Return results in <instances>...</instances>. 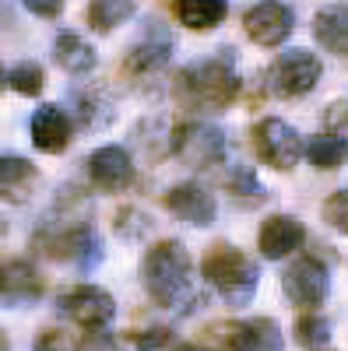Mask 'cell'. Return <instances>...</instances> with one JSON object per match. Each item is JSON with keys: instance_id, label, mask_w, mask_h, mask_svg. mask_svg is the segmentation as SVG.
I'll return each instance as SVG.
<instances>
[{"instance_id": "ba28073f", "label": "cell", "mask_w": 348, "mask_h": 351, "mask_svg": "<svg viewBox=\"0 0 348 351\" xmlns=\"http://www.w3.org/2000/svg\"><path fill=\"white\" fill-rule=\"evenodd\" d=\"M250 144H253L257 158L264 165H271V169H278V172L296 169V162L303 158V137H299V130L292 123L278 120V116H264L260 123H253Z\"/></svg>"}, {"instance_id": "9c48e42d", "label": "cell", "mask_w": 348, "mask_h": 351, "mask_svg": "<svg viewBox=\"0 0 348 351\" xmlns=\"http://www.w3.org/2000/svg\"><path fill=\"white\" fill-rule=\"evenodd\" d=\"M281 291L288 295V302L299 306V309H316L327 302V291H331V278L324 260L316 256H299L285 267L281 274Z\"/></svg>"}, {"instance_id": "30bf717a", "label": "cell", "mask_w": 348, "mask_h": 351, "mask_svg": "<svg viewBox=\"0 0 348 351\" xmlns=\"http://www.w3.org/2000/svg\"><path fill=\"white\" fill-rule=\"evenodd\" d=\"M67 106H71V116L81 130H106L113 120H116V99H113V88L106 81H78L71 84L67 92Z\"/></svg>"}, {"instance_id": "5bb4252c", "label": "cell", "mask_w": 348, "mask_h": 351, "mask_svg": "<svg viewBox=\"0 0 348 351\" xmlns=\"http://www.w3.org/2000/svg\"><path fill=\"white\" fill-rule=\"evenodd\" d=\"M162 204H165V211H169L172 218H180L183 225H194V228H208V225H215V218H218L215 197H211L205 186H197V183L169 186V190L162 193Z\"/></svg>"}, {"instance_id": "8d00e7d4", "label": "cell", "mask_w": 348, "mask_h": 351, "mask_svg": "<svg viewBox=\"0 0 348 351\" xmlns=\"http://www.w3.org/2000/svg\"><path fill=\"white\" fill-rule=\"evenodd\" d=\"M4 84H8V74H4V67H0V92H4Z\"/></svg>"}, {"instance_id": "2e32d148", "label": "cell", "mask_w": 348, "mask_h": 351, "mask_svg": "<svg viewBox=\"0 0 348 351\" xmlns=\"http://www.w3.org/2000/svg\"><path fill=\"white\" fill-rule=\"evenodd\" d=\"M84 165H89L92 186L102 193H124L134 183V162H130L127 148H120V144H106V148L92 152Z\"/></svg>"}, {"instance_id": "603a6c76", "label": "cell", "mask_w": 348, "mask_h": 351, "mask_svg": "<svg viewBox=\"0 0 348 351\" xmlns=\"http://www.w3.org/2000/svg\"><path fill=\"white\" fill-rule=\"evenodd\" d=\"M306 158L313 169H321V172H331V169H341L348 162V141L338 137V134H316L310 137L306 144Z\"/></svg>"}, {"instance_id": "f1b7e54d", "label": "cell", "mask_w": 348, "mask_h": 351, "mask_svg": "<svg viewBox=\"0 0 348 351\" xmlns=\"http://www.w3.org/2000/svg\"><path fill=\"white\" fill-rule=\"evenodd\" d=\"M148 228H152V218L141 215L137 208H124L120 215H116V232H120L124 239H141Z\"/></svg>"}, {"instance_id": "74e56055", "label": "cell", "mask_w": 348, "mask_h": 351, "mask_svg": "<svg viewBox=\"0 0 348 351\" xmlns=\"http://www.w3.org/2000/svg\"><path fill=\"white\" fill-rule=\"evenodd\" d=\"M0 236H8V221L4 218H0Z\"/></svg>"}, {"instance_id": "83f0119b", "label": "cell", "mask_w": 348, "mask_h": 351, "mask_svg": "<svg viewBox=\"0 0 348 351\" xmlns=\"http://www.w3.org/2000/svg\"><path fill=\"white\" fill-rule=\"evenodd\" d=\"M324 221L331 225V228H338L341 236H348V190H338V193H331L327 200H324Z\"/></svg>"}, {"instance_id": "4fadbf2b", "label": "cell", "mask_w": 348, "mask_h": 351, "mask_svg": "<svg viewBox=\"0 0 348 351\" xmlns=\"http://www.w3.org/2000/svg\"><path fill=\"white\" fill-rule=\"evenodd\" d=\"M243 28L246 36L257 43V46H281L296 28V14L288 4H278V0H260L253 4L243 18Z\"/></svg>"}, {"instance_id": "d4e9b609", "label": "cell", "mask_w": 348, "mask_h": 351, "mask_svg": "<svg viewBox=\"0 0 348 351\" xmlns=\"http://www.w3.org/2000/svg\"><path fill=\"white\" fill-rule=\"evenodd\" d=\"M296 341L303 344V348H324L327 341H331V319L327 316H321L316 309H306L299 319H296Z\"/></svg>"}, {"instance_id": "9a60e30c", "label": "cell", "mask_w": 348, "mask_h": 351, "mask_svg": "<svg viewBox=\"0 0 348 351\" xmlns=\"http://www.w3.org/2000/svg\"><path fill=\"white\" fill-rule=\"evenodd\" d=\"M46 295V278L28 260H8L0 267V306L21 309Z\"/></svg>"}, {"instance_id": "f35d334b", "label": "cell", "mask_w": 348, "mask_h": 351, "mask_svg": "<svg viewBox=\"0 0 348 351\" xmlns=\"http://www.w3.org/2000/svg\"><path fill=\"white\" fill-rule=\"evenodd\" d=\"M313 351H316V348H313Z\"/></svg>"}, {"instance_id": "7c38bea8", "label": "cell", "mask_w": 348, "mask_h": 351, "mask_svg": "<svg viewBox=\"0 0 348 351\" xmlns=\"http://www.w3.org/2000/svg\"><path fill=\"white\" fill-rule=\"evenodd\" d=\"M222 351H285L281 327L271 316H253V319H232L218 327Z\"/></svg>"}, {"instance_id": "8fae6325", "label": "cell", "mask_w": 348, "mask_h": 351, "mask_svg": "<svg viewBox=\"0 0 348 351\" xmlns=\"http://www.w3.org/2000/svg\"><path fill=\"white\" fill-rule=\"evenodd\" d=\"M56 306H60L64 316H71L74 324L84 327V330L109 327L113 316H116V299L99 285H74V288L64 291Z\"/></svg>"}, {"instance_id": "cb8c5ba5", "label": "cell", "mask_w": 348, "mask_h": 351, "mask_svg": "<svg viewBox=\"0 0 348 351\" xmlns=\"http://www.w3.org/2000/svg\"><path fill=\"white\" fill-rule=\"evenodd\" d=\"M134 14V0H92L84 18H89V28L95 32H113L116 25H124Z\"/></svg>"}, {"instance_id": "e575fe53", "label": "cell", "mask_w": 348, "mask_h": 351, "mask_svg": "<svg viewBox=\"0 0 348 351\" xmlns=\"http://www.w3.org/2000/svg\"><path fill=\"white\" fill-rule=\"evenodd\" d=\"M172 351H208V348H200V344H176Z\"/></svg>"}, {"instance_id": "836d02e7", "label": "cell", "mask_w": 348, "mask_h": 351, "mask_svg": "<svg viewBox=\"0 0 348 351\" xmlns=\"http://www.w3.org/2000/svg\"><path fill=\"white\" fill-rule=\"evenodd\" d=\"M21 4L39 18H60V11H64V0H21Z\"/></svg>"}, {"instance_id": "277c9868", "label": "cell", "mask_w": 348, "mask_h": 351, "mask_svg": "<svg viewBox=\"0 0 348 351\" xmlns=\"http://www.w3.org/2000/svg\"><path fill=\"white\" fill-rule=\"evenodd\" d=\"M200 274H205V281L232 309L250 306V299L257 295V288H260L257 260L246 256L240 246H232V243H215L205 253V260H200Z\"/></svg>"}, {"instance_id": "f546056e", "label": "cell", "mask_w": 348, "mask_h": 351, "mask_svg": "<svg viewBox=\"0 0 348 351\" xmlns=\"http://www.w3.org/2000/svg\"><path fill=\"white\" fill-rule=\"evenodd\" d=\"M127 341L137 348V351H159L172 341V330L169 327H152V330H130Z\"/></svg>"}, {"instance_id": "52a82bcc", "label": "cell", "mask_w": 348, "mask_h": 351, "mask_svg": "<svg viewBox=\"0 0 348 351\" xmlns=\"http://www.w3.org/2000/svg\"><path fill=\"white\" fill-rule=\"evenodd\" d=\"M172 36H165L162 28L152 21L148 36L141 43H134L124 56V81L130 88H155L165 71H169V60H172Z\"/></svg>"}, {"instance_id": "d590c367", "label": "cell", "mask_w": 348, "mask_h": 351, "mask_svg": "<svg viewBox=\"0 0 348 351\" xmlns=\"http://www.w3.org/2000/svg\"><path fill=\"white\" fill-rule=\"evenodd\" d=\"M0 351H11V341H8V334H4V327H0Z\"/></svg>"}, {"instance_id": "7402d4cb", "label": "cell", "mask_w": 348, "mask_h": 351, "mask_svg": "<svg viewBox=\"0 0 348 351\" xmlns=\"http://www.w3.org/2000/svg\"><path fill=\"white\" fill-rule=\"evenodd\" d=\"M313 36L327 53L348 56V4H331L324 11H316Z\"/></svg>"}, {"instance_id": "ac0fdd59", "label": "cell", "mask_w": 348, "mask_h": 351, "mask_svg": "<svg viewBox=\"0 0 348 351\" xmlns=\"http://www.w3.org/2000/svg\"><path fill=\"white\" fill-rule=\"evenodd\" d=\"M303 243H306V228L292 215H271L264 225H260V236H257V250H260L264 260H285Z\"/></svg>"}, {"instance_id": "3957f363", "label": "cell", "mask_w": 348, "mask_h": 351, "mask_svg": "<svg viewBox=\"0 0 348 351\" xmlns=\"http://www.w3.org/2000/svg\"><path fill=\"white\" fill-rule=\"evenodd\" d=\"M194 260L180 239H162L155 243L141 260V285L148 291V299L162 309L180 306L190 288H194Z\"/></svg>"}, {"instance_id": "7a4b0ae2", "label": "cell", "mask_w": 348, "mask_h": 351, "mask_svg": "<svg viewBox=\"0 0 348 351\" xmlns=\"http://www.w3.org/2000/svg\"><path fill=\"white\" fill-rule=\"evenodd\" d=\"M240 95L236 49L222 46L215 56L187 64L172 77V99L190 112H225Z\"/></svg>"}, {"instance_id": "d6a6232c", "label": "cell", "mask_w": 348, "mask_h": 351, "mask_svg": "<svg viewBox=\"0 0 348 351\" xmlns=\"http://www.w3.org/2000/svg\"><path fill=\"white\" fill-rule=\"evenodd\" d=\"M32 351H74V344H71V337L64 330H43L36 337V348Z\"/></svg>"}, {"instance_id": "e0dca14e", "label": "cell", "mask_w": 348, "mask_h": 351, "mask_svg": "<svg viewBox=\"0 0 348 351\" xmlns=\"http://www.w3.org/2000/svg\"><path fill=\"white\" fill-rule=\"evenodd\" d=\"M28 134H32V144L43 152V155H60L67 152L71 144V134H74V123L67 109L60 106H39L28 120Z\"/></svg>"}, {"instance_id": "4316f807", "label": "cell", "mask_w": 348, "mask_h": 351, "mask_svg": "<svg viewBox=\"0 0 348 351\" xmlns=\"http://www.w3.org/2000/svg\"><path fill=\"white\" fill-rule=\"evenodd\" d=\"M225 190L236 193V197H257V200H264V186H260L257 172L250 165H232L229 176H225Z\"/></svg>"}, {"instance_id": "484cf974", "label": "cell", "mask_w": 348, "mask_h": 351, "mask_svg": "<svg viewBox=\"0 0 348 351\" xmlns=\"http://www.w3.org/2000/svg\"><path fill=\"white\" fill-rule=\"evenodd\" d=\"M43 84H46V74H43V67L36 60H21L8 74V88H11V92H18V95H25V99L43 95Z\"/></svg>"}, {"instance_id": "5b68a950", "label": "cell", "mask_w": 348, "mask_h": 351, "mask_svg": "<svg viewBox=\"0 0 348 351\" xmlns=\"http://www.w3.org/2000/svg\"><path fill=\"white\" fill-rule=\"evenodd\" d=\"M321 74H324L321 56L303 46H292L278 53L275 64L268 67V92L275 99H303L321 84Z\"/></svg>"}, {"instance_id": "d6986e66", "label": "cell", "mask_w": 348, "mask_h": 351, "mask_svg": "<svg viewBox=\"0 0 348 351\" xmlns=\"http://www.w3.org/2000/svg\"><path fill=\"white\" fill-rule=\"evenodd\" d=\"M43 183L39 169L28 162V158H18V155H0V200L8 204H28L36 197Z\"/></svg>"}, {"instance_id": "1f68e13d", "label": "cell", "mask_w": 348, "mask_h": 351, "mask_svg": "<svg viewBox=\"0 0 348 351\" xmlns=\"http://www.w3.org/2000/svg\"><path fill=\"white\" fill-rule=\"evenodd\" d=\"M81 351H124V348H120V341H116L113 334H106V327H99V330L84 334Z\"/></svg>"}, {"instance_id": "44dd1931", "label": "cell", "mask_w": 348, "mask_h": 351, "mask_svg": "<svg viewBox=\"0 0 348 351\" xmlns=\"http://www.w3.org/2000/svg\"><path fill=\"white\" fill-rule=\"evenodd\" d=\"M53 60L60 64L67 74L84 77V74L95 71L99 56H95V46L84 43L78 32H60V36H56V43H53Z\"/></svg>"}, {"instance_id": "4dcf8cb0", "label": "cell", "mask_w": 348, "mask_h": 351, "mask_svg": "<svg viewBox=\"0 0 348 351\" xmlns=\"http://www.w3.org/2000/svg\"><path fill=\"white\" fill-rule=\"evenodd\" d=\"M324 123H327L331 134L348 141V102H331L327 112H324Z\"/></svg>"}, {"instance_id": "8992f818", "label": "cell", "mask_w": 348, "mask_h": 351, "mask_svg": "<svg viewBox=\"0 0 348 351\" xmlns=\"http://www.w3.org/2000/svg\"><path fill=\"white\" fill-rule=\"evenodd\" d=\"M169 152L176 155L187 169H211V165L225 162L229 144H225V134L215 123L187 120L169 134Z\"/></svg>"}, {"instance_id": "6da1fadb", "label": "cell", "mask_w": 348, "mask_h": 351, "mask_svg": "<svg viewBox=\"0 0 348 351\" xmlns=\"http://www.w3.org/2000/svg\"><path fill=\"white\" fill-rule=\"evenodd\" d=\"M92 204L81 190L67 186L60 197L53 200V208L43 215L36 236H32V250L49 256V260H67L81 274L95 271L102 263V239L92 228Z\"/></svg>"}, {"instance_id": "ffe728a7", "label": "cell", "mask_w": 348, "mask_h": 351, "mask_svg": "<svg viewBox=\"0 0 348 351\" xmlns=\"http://www.w3.org/2000/svg\"><path fill=\"white\" fill-rule=\"evenodd\" d=\"M169 4L176 21L190 32H211L229 14V0H169Z\"/></svg>"}]
</instances>
